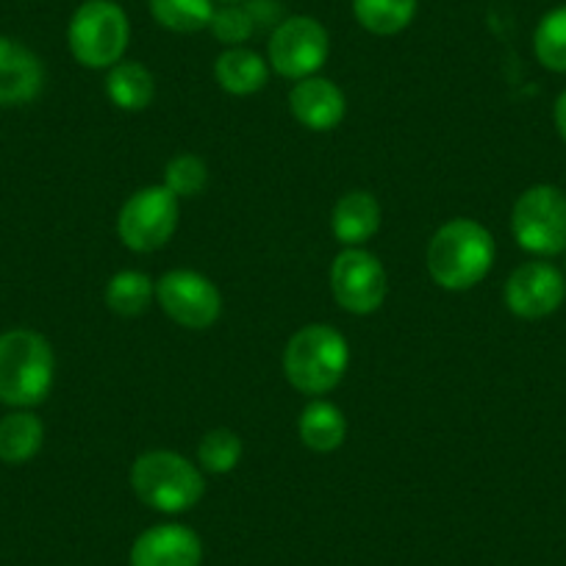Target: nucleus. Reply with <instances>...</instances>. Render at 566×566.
Listing matches in <instances>:
<instances>
[{
	"label": "nucleus",
	"mask_w": 566,
	"mask_h": 566,
	"mask_svg": "<svg viewBox=\"0 0 566 566\" xmlns=\"http://www.w3.org/2000/svg\"><path fill=\"white\" fill-rule=\"evenodd\" d=\"M331 292L350 314H373L384 306L389 283L378 255L364 248H345L331 264Z\"/></svg>",
	"instance_id": "obj_10"
},
{
	"label": "nucleus",
	"mask_w": 566,
	"mask_h": 566,
	"mask_svg": "<svg viewBox=\"0 0 566 566\" xmlns=\"http://www.w3.org/2000/svg\"><path fill=\"white\" fill-rule=\"evenodd\" d=\"M494 255L497 248L489 228L470 217H459L433 233L428 244V272L442 290L467 292L492 272Z\"/></svg>",
	"instance_id": "obj_1"
},
{
	"label": "nucleus",
	"mask_w": 566,
	"mask_h": 566,
	"mask_svg": "<svg viewBox=\"0 0 566 566\" xmlns=\"http://www.w3.org/2000/svg\"><path fill=\"white\" fill-rule=\"evenodd\" d=\"M56 380V356L51 342L31 328L0 334V402L34 408L48 400Z\"/></svg>",
	"instance_id": "obj_2"
},
{
	"label": "nucleus",
	"mask_w": 566,
	"mask_h": 566,
	"mask_svg": "<svg viewBox=\"0 0 566 566\" xmlns=\"http://www.w3.org/2000/svg\"><path fill=\"white\" fill-rule=\"evenodd\" d=\"M347 367L350 345L334 325H306L283 350V375L303 395H328L342 384Z\"/></svg>",
	"instance_id": "obj_3"
},
{
	"label": "nucleus",
	"mask_w": 566,
	"mask_h": 566,
	"mask_svg": "<svg viewBox=\"0 0 566 566\" xmlns=\"http://www.w3.org/2000/svg\"><path fill=\"white\" fill-rule=\"evenodd\" d=\"M209 29L217 36V42L228 48H242L259 31L253 23V14L244 3H222L220 9H214Z\"/></svg>",
	"instance_id": "obj_26"
},
{
	"label": "nucleus",
	"mask_w": 566,
	"mask_h": 566,
	"mask_svg": "<svg viewBox=\"0 0 566 566\" xmlns=\"http://www.w3.org/2000/svg\"><path fill=\"white\" fill-rule=\"evenodd\" d=\"M244 7H248L250 14H253L255 29L275 31L277 25L286 20L283 18V7L277 3V0H244Z\"/></svg>",
	"instance_id": "obj_27"
},
{
	"label": "nucleus",
	"mask_w": 566,
	"mask_h": 566,
	"mask_svg": "<svg viewBox=\"0 0 566 566\" xmlns=\"http://www.w3.org/2000/svg\"><path fill=\"white\" fill-rule=\"evenodd\" d=\"M130 42L128 14L114 0H84L70 18L67 45L75 62L90 70H108L123 62Z\"/></svg>",
	"instance_id": "obj_5"
},
{
	"label": "nucleus",
	"mask_w": 566,
	"mask_h": 566,
	"mask_svg": "<svg viewBox=\"0 0 566 566\" xmlns=\"http://www.w3.org/2000/svg\"><path fill=\"white\" fill-rule=\"evenodd\" d=\"M203 542L198 533L178 522H161L136 536L130 566H200Z\"/></svg>",
	"instance_id": "obj_12"
},
{
	"label": "nucleus",
	"mask_w": 566,
	"mask_h": 566,
	"mask_svg": "<svg viewBox=\"0 0 566 566\" xmlns=\"http://www.w3.org/2000/svg\"><path fill=\"white\" fill-rule=\"evenodd\" d=\"M161 312L189 331H206L220 319L222 295L214 283L195 270H170L156 281Z\"/></svg>",
	"instance_id": "obj_9"
},
{
	"label": "nucleus",
	"mask_w": 566,
	"mask_h": 566,
	"mask_svg": "<svg viewBox=\"0 0 566 566\" xmlns=\"http://www.w3.org/2000/svg\"><path fill=\"white\" fill-rule=\"evenodd\" d=\"M533 53L538 64L553 73L566 75V7L544 14L533 34Z\"/></svg>",
	"instance_id": "obj_23"
},
{
	"label": "nucleus",
	"mask_w": 566,
	"mask_h": 566,
	"mask_svg": "<svg viewBox=\"0 0 566 566\" xmlns=\"http://www.w3.org/2000/svg\"><path fill=\"white\" fill-rule=\"evenodd\" d=\"M45 442V424L29 408H14L0 419V461L9 467L29 464Z\"/></svg>",
	"instance_id": "obj_18"
},
{
	"label": "nucleus",
	"mask_w": 566,
	"mask_h": 566,
	"mask_svg": "<svg viewBox=\"0 0 566 566\" xmlns=\"http://www.w3.org/2000/svg\"><path fill=\"white\" fill-rule=\"evenodd\" d=\"M511 231L525 253L558 255L566 250V195L558 187L538 184L516 198Z\"/></svg>",
	"instance_id": "obj_6"
},
{
	"label": "nucleus",
	"mask_w": 566,
	"mask_h": 566,
	"mask_svg": "<svg viewBox=\"0 0 566 566\" xmlns=\"http://www.w3.org/2000/svg\"><path fill=\"white\" fill-rule=\"evenodd\" d=\"M130 486L148 509L184 514L206 494L203 470L176 450H148L130 467Z\"/></svg>",
	"instance_id": "obj_4"
},
{
	"label": "nucleus",
	"mask_w": 566,
	"mask_h": 566,
	"mask_svg": "<svg viewBox=\"0 0 566 566\" xmlns=\"http://www.w3.org/2000/svg\"><path fill=\"white\" fill-rule=\"evenodd\" d=\"M150 18L172 34H198L214 18V0H148Z\"/></svg>",
	"instance_id": "obj_22"
},
{
	"label": "nucleus",
	"mask_w": 566,
	"mask_h": 566,
	"mask_svg": "<svg viewBox=\"0 0 566 566\" xmlns=\"http://www.w3.org/2000/svg\"><path fill=\"white\" fill-rule=\"evenodd\" d=\"M165 187L176 195L178 200L198 198L209 187V167L200 156L181 154L167 161L165 167Z\"/></svg>",
	"instance_id": "obj_25"
},
{
	"label": "nucleus",
	"mask_w": 566,
	"mask_h": 566,
	"mask_svg": "<svg viewBox=\"0 0 566 566\" xmlns=\"http://www.w3.org/2000/svg\"><path fill=\"white\" fill-rule=\"evenodd\" d=\"M290 108L292 117L303 128L314 130V134H325V130H334L345 119L347 97L331 78L312 75V78L295 81L290 92Z\"/></svg>",
	"instance_id": "obj_13"
},
{
	"label": "nucleus",
	"mask_w": 566,
	"mask_h": 566,
	"mask_svg": "<svg viewBox=\"0 0 566 566\" xmlns=\"http://www.w3.org/2000/svg\"><path fill=\"white\" fill-rule=\"evenodd\" d=\"M181 217V200L161 184L130 195L117 214V237L134 253H154L172 239Z\"/></svg>",
	"instance_id": "obj_7"
},
{
	"label": "nucleus",
	"mask_w": 566,
	"mask_h": 566,
	"mask_svg": "<svg viewBox=\"0 0 566 566\" xmlns=\"http://www.w3.org/2000/svg\"><path fill=\"white\" fill-rule=\"evenodd\" d=\"M214 78L228 95H255V92H261L266 86L270 62L261 59L255 51H250V48H228V51H222L217 56Z\"/></svg>",
	"instance_id": "obj_16"
},
{
	"label": "nucleus",
	"mask_w": 566,
	"mask_h": 566,
	"mask_svg": "<svg viewBox=\"0 0 566 566\" xmlns=\"http://www.w3.org/2000/svg\"><path fill=\"white\" fill-rule=\"evenodd\" d=\"M242 461V439L231 428H214L198 444V467L211 475H228Z\"/></svg>",
	"instance_id": "obj_24"
},
{
	"label": "nucleus",
	"mask_w": 566,
	"mask_h": 566,
	"mask_svg": "<svg viewBox=\"0 0 566 566\" xmlns=\"http://www.w3.org/2000/svg\"><path fill=\"white\" fill-rule=\"evenodd\" d=\"M331 53V36L319 20L292 14L283 20L266 42V62L277 75L292 81L312 78L323 70Z\"/></svg>",
	"instance_id": "obj_8"
},
{
	"label": "nucleus",
	"mask_w": 566,
	"mask_h": 566,
	"mask_svg": "<svg viewBox=\"0 0 566 566\" xmlns=\"http://www.w3.org/2000/svg\"><path fill=\"white\" fill-rule=\"evenodd\" d=\"M45 67L18 40L0 36V106H23L42 92Z\"/></svg>",
	"instance_id": "obj_14"
},
{
	"label": "nucleus",
	"mask_w": 566,
	"mask_h": 566,
	"mask_svg": "<svg viewBox=\"0 0 566 566\" xmlns=\"http://www.w3.org/2000/svg\"><path fill=\"white\" fill-rule=\"evenodd\" d=\"M106 95L123 112H145L156 97V78L145 64L123 59L108 67Z\"/></svg>",
	"instance_id": "obj_19"
},
{
	"label": "nucleus",
	"mask_w": 566,
	"mask_h": 566,
	"mask_svg": "<svg viewBox=\"0 0 566 566\" xmlns=\"http://www.w3.org/2000/svg\"><path fill=\"white\" fill-rule=\"evenodd\" d=\"M301 442L314 453H334L347 439V419L331 400H312L297 419Z\"/></svg>",
	"instance_id": "obj_17"
},
{
	"label": "nucleus",
	"mask_w": 566,
	"mask_h": 566,
	"mask_svg": "<svg viewBox=\"0 0 566 566\" xmlns=\"http://www.w3.org/2000/svg\"><path fill=\"white\" fill-rule=\"evenodd\" d=\"M103 297H106V306L119 317H139L148 312L150 301L156 297V283L139 270H119L106 283Z\"/></svg>",
	"instance_id": "obj_21"
},
{
	"label": "nucleus",
	"mask_w": 566,
	"mask_h": 566,
	"mask_svg": "<svg viewBox=\"0 0 566 566\" xmlns=\"http://www.w3.org/2000/svg\"><path fill=\"white\" fill-rule=\"evenodd\" d=\"M220 3H244V0H220Z\"/></svg>",
	"instance_id": "obj_29"
},
{
	"label": "nucleus",
	"mask_w": 566,
	"mask_h": 566,
	"mask_svg": "<svg viewBox=\"0 0 566 566\" xmlns=\"http://www.w3.org/2000/svg\"><path fill=\"white\" fill-rule=\"evenodd\" d=\"M564 253H566V250H564Z\"/></svg>",
	"instance_id": "obj_30"
},
{
	"label": "nucleus",
	"mask_w": 566,
	"mask_h": 566,
	"mask_svg": "<svg viewBox=\"0 0 566 566\" xmlns=\"http://www.w3.org/2000/svg\"><path fill=\"white\" fill-rule=\"evenodd\" d=\"M380 203L373 192L353 189L336 200L331 211V231L345 248H361L378 233Z\"/></svg>",
	"instance_id": "obj_15"
},
{
	"label": "nucleus",
	"mask_w": 566,
	"mask_h": 566,
	"mask_svg": "<svg viewBox=\"0 0 566 566\" xmlns=\"http://www.w3.org/2000/svg\"><path fill=\"white\" fill-rule=\"evenodd\" d=\"M505 306L522 319H542L558 312L566 297V277L549 261H527L505 281Z\"/></svg>",
	"instance_id": "obj_11"
},
{
	"label": "nucleus",
	"mask_w": 566,
	"mask_h": 566,
	"mask_svg": "<svg viewBox=\"0 0 566 566\" xmlns=\"http://www.w3.org/2000/svg\"><path fill=\"white\" fill-rule=\"evenodd\" d=\"M358 25L375 36H395L417 18V0H353Z\"/></svg>",
	"instance_id": "obj_20"
},
{
	"label": "nucleus",
	"mask_w": 566,
	"mask_h": 566,
	"mask_svg": "<svg viewBox=\"0 0 566 566\" xmlns=\"http://www.w3.org/2000/svg\"><path fill=\"white\" fill-rule=\"evenodd\" d=\"M553 119H555V128H558L560 139L566 142V90L560 92L558 101H555V108H553Z\"/></svg>",
	"instance_id": "obj_28"
}]
</instances>
